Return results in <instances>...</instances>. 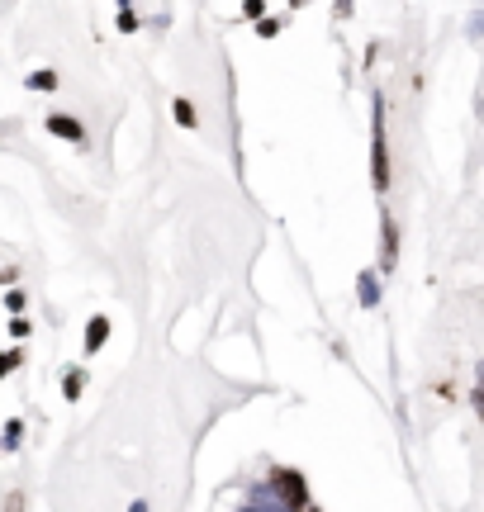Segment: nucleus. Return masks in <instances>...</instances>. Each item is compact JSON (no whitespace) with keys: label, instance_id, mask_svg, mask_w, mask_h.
Instances as JSON below:
<instances>
[{"label":"nucleus","instance_id":"nucleus-1","mask_svg":"<svg viewBox=\"0 0 484 512\" xmlns=\"http://www.w3.org/2000/svg\"><path fill=\"white\" fill-rule=\"evenodd\" d=\"M371 185L380 195L390 190V147H385V100L380 95L371 105Z\"/></svg>","mask_w":484,"mask_h":512},{"label":"nucleus","instance_id":"nucleus-2","mask_svg":"<svg viewBox=\"0 0 484 512\" xmlns=\"http://www.w3.org/2000/svg\"><path fill=\"white\" fill-rule=\"evenodd\" d=\"M271 498H276V508H285V512L314 508V503H309V484H304L299 470H276V475H271Z\"/></svg>","mask_w":484,"mask_h":512},{"label":"nucleus","instance_id":"nucleus-3","mask_svg":"<svg viewBox=\"0 0 484 512\" xmlns=\"http://www.w3.org/2000/svg\"><path fill=\"white\" fill-rule=\"evenodd\" d=\"M394 261H399V223L385 209L380 214V271H394Z\"/></svg>","mask_w":484,"mask_h":512},{"label":"nucleus","instance_id":"nucleus-4","mask_svg":"<svg viewBox=\"0 0 484 512\" xmlns=\"http://www.w3.org/2000/svg\"><path fill=\"white\" fill-rule=\"evenodd\" d=\"M48 133L62 138V143H86V128H81V119H72V114H48Z\"/></svg>","mask_w":484,"mask_h":512},{"label":"nucleus","instance_id":"nucleus-5","mask_svg":"<svg viewBox=\"0 0 484 512\" xmlns=\"http://www.w3.org/2000/svg\"><path fill=\"white\" fill-rule=\"evenodd\" d=\"M356 299H361V309H375V304H380V275L375 271L356 275Z\"/></svg>","mask_w":484,"mask_h":512},{"label":"nucleus","instance_id":"nucleus-6","mask_svg":"<svg viewBox=\"0 0 484 512\" xmlns=\"http://www.w3.org/2000/svg\"><path fill=\"white\" fill-rule=\"evenodd\" d=\"M105 342H110V318H91V328H86V351L95 356Z\"/></svg>","mask_w":484,"mask_h":512},{"label":"nucleus","instance_id":"nucleus-7","mask_svg":"<svg viewBox=\"0 0 484 512\" xmlns=\"http://www.w3.org/2000/svg\"><path fill=\"white\" fill-rule=\"evenodd\" d=\"M81 389H86V375H81V370H67V375H62V394H67V399H81Z\"/></svg>","mask_w":484,"mask_h":512},{"label":"nucleus","instance_id":"nucleus-8","mask_svg":"<svg viewBox=\"0 0 484 512\" xmlns=\"http://www.w3.org/2000/svg\"><path fill=\"white\" fill-rule=\"evenodd\" d=\"M171 110H176V124H181V128H195V124H200V114H195V105H190V100H176Z\"/></svg>","mask_w":484,"mask_h":512},{"label":"nucleus","instance_id":"nucleus-9","mask_svg":"<svg viewBox=\"0 0 484 512\" xmlns=\"http://www.w3.org/2000/svg\"><path fill=\"white\" fill-rule=\"evenodd\" d=\"M19 441H24V422L10 418L5 422V451H19Z\"/></svg>","mask_w":484,"mask_h":512},{"label":"nucleus","instance_id":"nucleus-10","mask_svg":"<svg viewBox=\"0 0 484 512\" xmlns=\"http://www.w3.org/2000/svg\"><path fill=\"white\" fill-rule=\"evenodd\" d=\"M475 413H480V422H484V361L475 366Z\"/></svg>","mask_w":484,"mask_h":512},{"label":"nucleus","instance_id":"nucleus-11","mask_svg":"<svg viewBox=\"0 0 484 512\" xmlns=\"http://www.w3.org/2000/svg\"><path fill=\"white\" fill-rule=\"evenodd\" d=\"M53 86H57L53 72H34V76H29V91H53Z\"/></svg>","mask_w":484,"mask_h":512},{"label":"nucleus","instance_id":"nucleus-12","mask_svg":"<svg viewBox=\"0 0 484 512\" xmlns=\"http://www.w3.org/2000/svg\"><path fill=\"white\" fill-rule=\"evenodd\" d=\"M119 29H124V34H133V29H138V15H133V10H119Z\"/></svg>","mask_w":484,"mask_h":512},{"label":"nucleus","instance_id":"nucleus-13","mask_svg":"<svg viewBox=\"0 0 484 512\" xmlns=\"http://www.w3.org/2000/svg\"><path fill=\"white\" fill-rule=\"evenodd\" d=\"M276 29H280L276 19H257V34H261V38H271V34H276Z\"/></svg>","mask_w":484,"mask_h":512},{"label":"nucleus","instance_id":"nucleus-14","mask_svg":"<svg viewBox=\"0 0 484 512\" xmlns=\"http://www.w3.org/2000/svg\"><path fill=\"white\" fill-rule=\"evenodd\" d=\"M470 38H484V10H480V19L470 24Z\"/></svg>","mask_w":484,"mask_h":512},{"label":"nucleus","instance_id":"nucleus-15","mask_svg":"<svg viewBox=\"0 0 484 512\" xmlns=\"http://www.w3.org/2000/svg\"><path fill=\"white\" fill-rule=\"evenodd\" d=\"M238 512H285V508H261V503H247V508H238Z\"/></svg>","mask_w":484,"mask_h":512},{"label":"nucleus","instance_id":"nucleus-16","mask_svg":"<svg viewBox=\"0 0 484 512\" xmlns=\"http://www.w3.org/2000/svg\"><path fill=\"white\" fill-rule=\"evenodd\" d=\"M337 15H352V0H337Z\"/></svg>","mask_w":484,"mask_h":512},{"label":"nucleus","instance_id":"nucleus-17","mask_svg":"<svg viewBox=\"0 0 484 512\" xmlns=\"http://www.w3.org/2000/svg\"><path fill=\"white\" fill-rule=\"evenodd\" d=\"M129 512H148V503H143V498H138V503H129Z\"/></svg>","mask_w":484,"mask_h":512},{"label":"nucleus","instance_id":"nucleus-18","mask_svg":"<svg viewBox=\"0 0 484 512\" xmlns=\"http://www.w3.org/2000/svg\"><path fill=\"white\" fill-rule=\"evenodd\" d=\"M304 512H323V508H304Z\"/></svg>","mask_w":484,"mask_h":512},{"label":"nucleus","instance_id":"nucleus-19","mask_svg":"<svg viewBox=\"0 0 484 512\" xmlns=\"http://www.w3.org/2000/svg\"><path fill=\"white\" fill-rule=\"evenodd\" d=\"M290 5H299V0H290Z\"/></svg>","mask_w":484,"mask_h":512}]
</instances>
